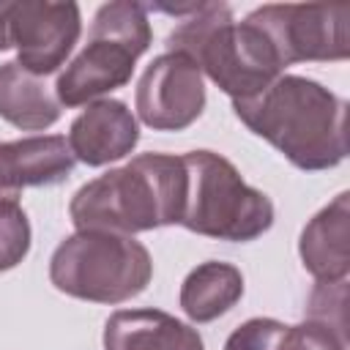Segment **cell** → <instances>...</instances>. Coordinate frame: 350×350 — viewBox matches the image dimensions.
<instances>
[{
	"label": "cell",
	"mask_w": 350,
	"mask_h": 350,
	"mask_svg": "<svg viewBox=\"0 0 350 350\" xmlns=\"http://www.w3.org/2000/svg\"><path fill=\"white\" fill-rule=\"evenodd\" d=\"M232 109L298 170H331L347 156V101L317 79L282 74L265 90L232 101Z\"/></svg>",
	"instance_id": "6da1fadb"
},
{
	"label": "cell",
	"mask_w": 350,
	"mask_h": 350,
	"mask_svg": "<svg viewBox=\"0 0 350 350\" xmlns=\"http://www.w3.org/2000/svg\"><path fill=\"white\" fill-rule=\"evenodd\" d=\"M186 194L183 159L172 153H139L85 186L68 202L77 230L137 235L180 221Z\"/></svg>",
	"instance_id": "7a4b0ae2"
},
{
	"label": "cell",
	"mask_w": 350,
	"mask_h": 350,
	"mask_svg": "<svg viewBox=\"0 0 350 350\" xmlns=\"http://www.w3.org/2000/svg\"><path fill=\"white\" fill-rule=\"evenodd\" d=\"M164 44L167 52L189 55L232 101L265 90L284 71L268 36L249 19L235 22L224 3H194Z\"/></svg>",
	"instance_id": "3957f363"
},
{
	"label": "cell",
	"mask_w": 350,
	"mask_h": 350,
	"mask_svg": "<svg viewBox=\"0 0 350 350\" xmlns=\"http://www.w3.org/2000/svg\"><path fill=\"white\" fill-rule=\"evenodd\" d=\"M150 41L148 5L131 0L104 3L90 22L88 41L55 79L60 107H85L129 85L134 66L148 52Z\"/></svg>",
	"instance_id": "277c9868"
},
{
	"label": "cell",
	"mask_w": 350,
	"mask_h": 350,
	"mask_svg": "<svg viewBox=\"0 0 350 350\" xmlns=\"http://www.w3.org/2000/svg\"><path fill=\"white\" fill-rule=\"evenodd\" d=\"M180 159L186 170L180 227L232 243L254 241L271 230L273 202L249 186L230 159L213 150H189Z\"/></svg>",
	"instance_id": "5b68a950"
},
{
	"label": "cell",
	"mask_w": 350,
	"mask_h": 350,
	"mask_svg": "<svg viewBox=\"0 0 350 350\" xmlns=\"http://www.w3.org/2000/svg\"><path fill=\"white\" fill-rule=\"evenodd\" d=\"M150 279V252L134 235L77 230L57 243L49 260V282L55 290L90 304L131 301Z\"/></svg>",
	"instance_id": "8992f818"
},
{
	"label": "cell",
	"mask_w": 350,
	"mask_h": 350,
	"mask_svg": "<svg viewBox=\"0 0 350 350\" xmlns=\"http://www.w3.org/2000/svg\"><path fill=\"white\" fill-rule=\"evenodd\" d=\"M243 19L268 36L282 68L312 60L336 63L350 55V5L345 3H265Z\"/></svg>",
	"instance_id": "52a82bcc"
},
{
	"label": "cell",
	"mask_w": 350,
	"mask_h": 350,
	"mask_svg": "<svg viewBox=\"0 0 350 350\" xmlns=\"http://www.w3.org/2000/svg\"><path fill=\"white\" fill-rule=\"evenodd\" d=\"M79 33L82 14L77 3H0V52L16 49V63L36 77L63 68Z\"/></svg>",
	"instance_id": "ba28073f"
},
{
	"label": "cell",
	"mask_w": 350,
	"mask_h": 350,
	"mask_svg": "<svg viewBox=\"0 0 350 350\" xmlns=\"http://www.w3.org/2000/svg\"><path fill=\"white\" fill-rule=\"evenodd\" d=\"M137 118L153 131H183L205 109V77L183 52H161L134 93Z\"/></svg>",
	"instance_id": "9c48e42d"
},
{
	"label": "cell",
	"mask_w": 350,
	"mask_h": 350,
	"mask_svg": "<svg viewBox=\"0 0 350 350\" xmlns=\"http://www.w3.org/2000/svg\"><path fill=\"white\" fill-rule=\"evenodd\" d=\"M66 142L77 161L104 167L137 148L139 123L120 98H98L85 104V109L71 120Z\"/></svg>",
	"instance_id": "30bf717a"
},
{
	"label": "cell",
	"mask_w": 350,
	"mask_h": 350,
	"mask_svg": "<svg viewBox=\"0 0 350 350\" xmlns=\"http://www.w3.org/2000/svg\"><path fill=\"white\" fill-rule=\"evenodd\" d=\"M77 159L60 134H33L0 142V200H16L30 186H57Z\"/></svg>",
	"instance_id": "8fae6325"
},
{
	"label": "cell",
	"mask_w": 350,
	"mask_h": 350,
	"mask_svg": "<svg viewBox=\"0 0 350 350\" xmlns=\"http://www.w3.org/2000/svg\"><path fill=\"white\" fill-rule=\"evenodd\" d=\"M298 254L317 282H345L350 271V194L339 191L301 230Z\"/></svg>",
	"instance_id": "7c38bea8"
},
{
	"label": "cell",
	"mask_w": 350,
	"mask_h": 350,
	"mask_svg": "<svg viewBox=\"0 0 350 350\" xmlns=\"http://www.w3.org/2000/svg\"><path fill=\"white\" fill-rule=\"evenodd\" d=\"M104 350H205L194 325L161 309H118L104 323Z\"/></svg>",
	"instance_id": "4fadbf2b"
},
{
	"label": "cell",
	"mask_w": 350,
	"mask_h": 350,
	"mask_svg": "<svg viewBox=\"0 0 350 350\" xmlns=\"http://www.w3.org/2000/svg\"><path fill=\"white\" fill-rule=\"evenodd\" d=\"M60 101L46 77L25 71L16 60L0 63V118L22 131H44L60 120Z\"/></svg>",
	"instance_id": "5bb4252c"
},
{
	"label": "cell",
	"mask_w": 350,
	"mask_h": 350,
	"mask_svg": "<svg viewBox=\"0 0 350 350\" xmlns=\"http://www.w3.org/2000/svg\"><path fill=\"white\" fill-rule=\"evenodd\" d=\"M241 298H243L241 268L221 260H205L186 273L178 304L191 323H211L227 314Z\"/></svg>",
	"instance_id": "9a60e30c"
},
{
	"label": "cell",
	"mask_w": 350,
	"mask_h": 350,
	"mask_svg": "<svg viewBox=\"0 0 350 350\" xmlns=\"http://www.w3.org/2000/svg\"><path fill=\"white\" fill-rule=\"evenodd\" d=\"M30 252V221L16 200H0V273L16 268Z\"/></svg>",
	"instance_id": "2e32d148"
},
{
	"label": "cell",
	"mask_w": 350,
	"mask_h": 350,
	"mask_svg": "<svg viewBox=\"0 0 350 350\" xmlns=\"http://www.w3.org/2000/svg\"><path fill=\"white\" fill-rule=\"evenodd\" d=\"M276 350H347V334L309 317L298 325H284Z\"/></svg>",
	"instance_id": "e0dca14e"
},
{
	"label": "cell",
	"mask_w": 350,
	"mask_h": 350,
	"mask_svg": "<svg viewBox=\"0 0 350 350\" xmlns=\"http://www.w3.org/2000/svg\"><path fill=\"white\" fill-rule=\"evenodd\" d=\"M284 323L273 317H252L241 323L224 342V350H276Z\"/></svg>",
	"instance_id": "ac0fdd59"
}]
</instances>
